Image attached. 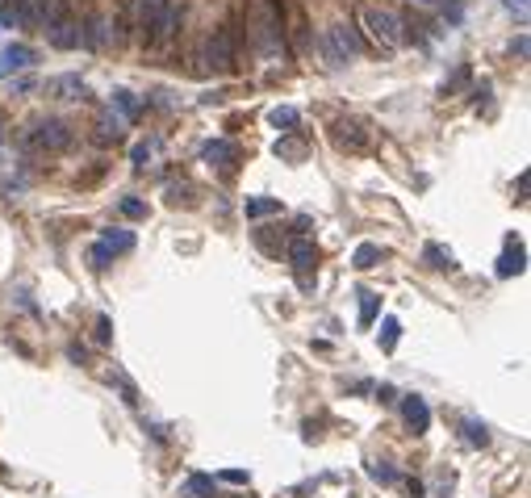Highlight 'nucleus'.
Returning <instances> with one entry per match:
<instances>
[{"instance_id":"1","label":"nucleus","mask_w":531,"mask_h":498,"mask_svg":"<svg viewBox=\"0 0 531 498\" xmlns=\"http://www.w3.org/2000/svg\"><path fill=\"white\" fill-rule=\"evenodd\" d=\"M318 50H322V63H326L331 72H343L348 59L360 55V34H355V26H348V21L326 26L322 38H318Z\"/></svg>"},{"instance_id":"2","label":"nucleus","mask_w":531,"mask_h":498,"mask_svg":"<svg viewBox=\"0 0 531 498\" xmlns=\"http://www.w3.org/2000/svg\"><path fill=\"white\" fill-rule=\"evenodd\" d=\"M360 21H364V30H368V38L381 46V50H398L406 43V26H401L398 13H389V9H381V4H368L364 13H360Z\"/></svg>"},{"instance_id":"3","label":"nucleus","mask_w":531,"mask_h":498,"mask_svg":"<svg viewBox=\"0 0 531 498\" xmlns=\"http://www.w3.org/2000/svg\"><path fill=\"white\" fill-rule=\"evenodd\" d=\"M25 147H34V151H67L72 142H76V130L63 122V118H42V122H34L25 135H21Z\"/></svg>"},{"instance_id":"4","label":"nucleus","mask_w":531,"mask_h":498,"mask_svg":"<svg viewBox=\"0 0 531 498\" xmlns=\"http://www.w3.org/2000/svg\"><path fill=\"white\" fill-rule=\"evenodd\" d=\"M234 50H239V34H234V26L214 30L210 43H205V67H214V72H230V67H234Z\"/></svg>"},{"instance_id":"5","label":"nucleus","mask_w":531,"mask_h":498,"mask_svg":"<svg viewBox=\"0 0 531 498\" xmlns=\"http://www.w3.org/2000/svg\"><path fill=\"white\" fill-rule=\"evenodd\" d=\"M331 138H335L339 151H352V155H360V151L372 147V130H368L360 118H339V122L331 126Z\"/></svg>"},{"instance_id":"6","label":"nucleus","mask_w":531,"mask_h":498,"mask_svg":"<svg viewBox=\"0 0 531 498\" xmlns=\"http://www.w3.org/2000/svg\"><path fill=\"white\" fill-rule=\"evenodd\" d=\"M180 21H184V9L176 0H164V9L142 26V34H147V43H168V38H176Z\"/></svg>"},{"instance_id":"7","label":"nucleus","mask_w":531,"mask_h":498,"mask_svg":"<svg viewBox=\"0 0 531 498\" xmlns=\"http://www.w3.org/2000/svg\"><path fill=\"white\" fill-rule=\"evenodd\" d=\"M285 256H289V268L297 272V285L302 289H314V281H310V272H314V264H318V247H314L310 239H289V247H285Z\"/></svg>"},{"instance_id":"8","label":"nucleus","mask_w":531,"mask_h":498,"mask_svg":"<svg viewBox=\"0 0 531 498\" xmlns=\"http://www.w3.org/2000/svg\"><path fill=\"white\" fill-rule=\"evenodd\" d=\"M401 423H406L414 436H427V427H431V407H427L423 394H406V398H401Z\"/></svg>"},{"instance_id":"9","label":"nucleus","mask_w":531,"mask_h":498,"mask_svg":"<svg viewBox=\"0 0 531 498\" xmlns=\"http://www.w3.org/2000/svg\"><path fill=\"white\" fill-rule=\"evenodd\" d=\"M38 63V50L25 43H8L0 50V76H13V72H25V67H34Z\"/></svg>"},{"instance_id":"10","label":"nucleus","mask_w":531,"mask_h":498,"mask_svg":"<svg viewBox=\"0 0 531 498\" xmlns=\"http://www.w3.org/2000/svg\"><path fill=\"white\" fill-rule=\"evenodd\" d=\"M256 43H260V50H264V55H280V46H285V30H280V17H276V9H268L264 17H260Z\"/></svg>"},{"instance_id":"11","label":"nucleus","mask_w":531,"mask_h":498,"mask_svg":"<svg viewBox=\"0 0 531 498\" xmlns=\"http://www.w3.org/2000/svg\"><path fill=\"white\" fill-rule=\"evenodd\" d=\"M109 38H113V21L105 13H92L88 21H84V30H80V43L88 46V50H105Z\"/></svg>"},{"instance_id":"12","label":"nucleus","mask_w":531,"mask_h":498,"mask_svg":"<svg viewBox=\"0 0 531 498\" xmlns=\"http://www.w3.org/2000/svg\"><path fill=\"white\" fill-rule=\"evenodd\" d=\"M201 159L214 164V168H234V164H239V147H234L230 138H210V142L201 147Z\"/></svg>"},{"instance_id":"13","label":"nucleus","mask_w":531,"mask_h":498,"mask_svg":"<svg viewBox=\"0 0 531 498\" xmlns=\"http://www.w3.org/2000/svg\"><path fill=\"white\" fill-rule=\"evenodd\" d=\"M527 268V251H523V243H515V239H510V243H506V251H502V256H498V281H510V276H519V272Z\"/></svg>"},{"instance_id":"14","label":"nucleus","mask_w":531,"mask_h":498,"mask_svg":"<svg viewBox=\"0 0 531 498\" xmlns=\"http://www.w3.org/2000/svg\"><path fill=\"white\" fill-rule=\"evenodd\" d=\"M46 38H50L55 50H76V46H80V26H76L72 17H59V21L46 30Z\"/></svg>"},{"instance_id":"15","label":"nucleus","mask_w":531,"mask_h":498,"mask_svg":"<svg viewBox=\"0 0 531 498\" xmlns=\"http://www.w3.org/2000/svg\"><path fill=\"white\" fill-rule=\"evenodd\" d=\"M46 92L59 96V101H88V84H84L80 76H59V80L46 84Z\"/></svg>"},{"instance_id":"16","label":"nucleus","mask_w":531,"mask_h":498,"mask_svg":"<svg viewBox=\"0 0 531 498\" xmlns=\"http://www.w3.org/2000/svg\"><path fill=\"white\" fill-rule=\"evenodd\" d=\"M306 147H310V138L302 135V130H289L285 138H276V159H289V164H297L302 155H306Z\"/></svg>"},{"instance_id":"17","label":"nucleus","mask_w":531,"mask_h":498,"mask_svg":"<svg viewBox=\"0 0 531 498\" xmlns=\"http://www.w3.org/2000/svg\"><path fill=\"white\" fill-rule=\"evenodd\" d=\"M214 473H188L184 486H180V498H214Z\"/></svg>"},{"instance_id":"18","label":"nucleus","mask_w":531,"mask_h":498,"mask_svg":"<svg viewBox=\"0 0 531 498\" xmlns=\"http://www.w3.org/2000/svg\"><path fill=\"white\" fill-rule=\"evenodd\" d=\"M243 214H247V222H260L268 214H280V197H247Z\"/></svg>"},{"instance_id":"19","label":"nucleus","mask_w":531,"mask_h":498,"mask_svg":"<svg viewBox=\"0 0 531 498\" xmlns=\"http://www.w3.org/2000/svg\"><path fill=\"white\" fill-rule=\"evenodd\" d=\"M423 264H427V268H447V272H456V256H452V251H443L440 243H427V247H423Z\"/></svg>"},{"instance_id":"20","label":"nucleus","mask_w":531,"mask_h":498,"mask_svg":"<svg viewBox=\"0 0 531 498\" xmlns=\"http://www.w3.org/2000/svg\"><path fill=\"white\" fill-rule=\"evenodd\" d=\"M355 298H360V327H372V322H377V315H381V293H372V289H360Z\"/></svg>"},{"instance_id":"21","label":"nucleus","mask_w":531,"mask_h":498,"mask_svg":"<svg viewBox=\"0 0 531 498\" xmlns=\"http://www.w3.org/2000/svg\"><path fill=\"white\" fill-rule=\"evenodd\" d=\"M460 436H464L469 448H486L489 444V427L481 423V419H464V423H460Z\"/></svg>"},{"instance_id":"22","label":"nucleus","mask_w":531,"mask_h":498,"mask_svg":"<svg viewBox=\"0 0 531 498\" xmlns=\"http://www.w3.org/2000/svg\"><path fill=\"white\" fill-rule=\"evenodd\" d=\"M268 122H272L276 130H285V135H289V130H297V126H302V113H297L293 105H276V109L268 113Z\"/></svg>"},{"instance_id":"23","label":"nucleus","mask_w":531,"mask_h":498,"mask_svg":"<svg viewBox=\"0 0 531 498\" xmlns=\"http://www.w3.org/2000/svg\"><path fill=\"white\" fill-rule=\"evenodd\" d=\"M381 260H385V251H381L377 243H360V247H355V256H352V264H355V268H360V272L377 268Z\"/></svg>"},{"instance_id":"24","label":"nucleus","mask_w":531,"mask_h":498,"mask_svg":"<svg viewBox=\"0 0 531 498\" xmlns=\"http://www.w3.org/2000/svg\"><path fill=\"white\" fill-rule=\"evenodd\" d=\"M101 243H105L113 256H126V251H134V234H130V230H105V234H101Z\"/></svg>"},{"instance_id":"25","label":"nucleus","mask_w":531,"mask_h":498,"mask_svg":"<svg viewBox=\"0 0 531 498\" xmlns=\"http://www.w3.org/2000/svg\"><path fill=\"white\" fill-rule=\"evenodd\" d=\"M122 126H126L122 118L101 113V118H96V138H101V142H118V138H122Z\"/></svg>"},{"instance_id":"26","label":"nucleus","mask_w":531,"mask_h":498,"mask_svg":"<svg viewBox=\"0 0 531 498\" xmlns=\"http://www.w3.org/2000/svg\"><path fill=\"white\" fill-rule=\"evenodd\" d=\"M368 477H372V482H381V486H394V482H401V473L389 465V460H368Z\"/></svg>"},{"instance_id":"27","label":"nucleus","mask_w":531,"mask_h":498,"mask_svg":"<svg viewBox=\"0 0 531 498\" xmlns=\"http://www.w3.org/2000/svg\"><path fill=\"white\" fill-rule=\"evenodd\" d=\"M113 105L122 109V122H134V118L142 113V105H138V96H134V92H126V89H118V92H113Z\"/></svg>"},{"instance_id":"28","label":"nucleus","mask_w":531,"mask_h":498,"mask_svg":"<svg viewBox=\"0 0 531 498\" xmlns=\"http://www.w3.org/2000/svg\"><path fill=\"white\" fill-rule=\"evenodd\" d=\"M113 260H118V256H113V251H109V247H105L101 239H96V243L88 247V264H92V272H105L109 264H113Z\"/></svg>"},{"instance_id":"29","label":"nucleus","mask_w":531,"mask_h":498,"mask_svg":"<svg viewBox=\"0 0 531 498\" xmlns=\"http://www.w3.org/2000/svg\"><path fill=\"white\" fill-rule=\"evenodd\" d=\"M398 335H401V322L394 315L389 318H381V348H385V352H394V348H398Z\"/></svg>"},{"instance_id":"30","label":"nucleus","mask_w":531,"mask_h":498,"mask_svg":"<svg viewBox=\"0 0 531 498\" xmlns=\"http://www.w3.org/2000/svg\"><path fill=\"white\" fill-rule=\"evenodd\" d=\"M193 193H197V188H193L188 181L168 184V201H172V205H193Z\"/></svg>"},{"instance_id":"31","label":"nucleus","mask_w":531,"mask_h":498,"mask_svg":"<svg viewBox=\"0 0 531 498\" xmlns=\"http://www.w3.org/2000/svg\"><path fill=\"white\" fill-rule=\"evenodd\" d=\"M118 210H122L126 218H147V201H142V197H122Z\"/></svg>"},{"instance_id":"32","label":"nucleus","mask_w":531,"mask_h":498,"mask_svg":"<svg viewBox=\"0 0 531 498\" xmlns=\"http://www.w3.org/2000/svg\"><path fill=\"white\" fill-rule=\"evenodd\" d=\"M0 26H21V0H4L0 4Z\"/></svg>"},{"instance_id":"33","label":"nucleus","mask_w":531,"mask_h":498,"mask_svg":"<svg viewBox=\"0 0 531 498\" xmlns=\"http://www.w3.org/2000/svg\"><path fill=\"white\" fill-rule=\"evenodd\" d=\"M256 243H260V251H268V256H276L285 239H276V234H268V227H260V230H256Z\"/></svg>"},{"instance_id":"34","label":"nucleus","mask_w":531,"mask_h":498,"mask_svg":"<svg viewBox=\"0 0 531 498\" xmlns=\"http://www.w3.org/2000/svg\"><path fill=\"white\" fill-rule=\"evenodd\" d=\"M151 151H155V138H147V142H134V151H130L134 168H147V159H151Z\"/></svg>"},{"instance_id":"35","label":"nucleus","mask_w":531,"mask_h":498,"mask_svg":"<svg viewBox=\"0 0 531 498\" xmlns=\"http://www.w3.org/2000/svg\"><path fill=\"white\" fill-rule=\"evenodd\" d=\"M92 339H96L101 348H105V344L113 339V322H109V315H101V318H96V331H92Z\"/></svg>"},{"instance_id":"36","label":"nucleus","mask_w":531,"mask_h":498,"mask_svg":"<svg viewBox=\"0 0 531 498\" xmlns=\"http://www.w3.org/2000/svg\"><path fill=\"white\" fill-rule=\"evenodd\" d=\"M214 482H230V486H247V482H251V473H247V469H222V473L214 477Z\"/></svg>"},{"instance_id":"37","label":"nucleus","mask_w":531,"mask_h":498,"mask_svg":"<svg viewBox=\"0 0 531 498\" xmlns=\"http://www.w3.org/2000/svg\"><path fill=\"white\" fill-rule=\"evenodd\" d=\"M377 398H381V402H398V390H394V385H381Z\"/></svg>"},{"instance_id":"38","label":"nucleus","mask_w":531,"mask_h":498,"mask_svg":"<svg viewBox=\"0 0 531 498\" xmlns=\"http://www.w3.org/2000/svg\"><path fill=\"white\" fill-rule=\"evenodd\" d=\"M13 92H34V80H30V76H25V80H17V84H13Z\"/></svg>"},{"instance_id":"39","label":"nucleus","mask_w":531,"mask_h":498,"mask_svg":"<svg viewBox=\"0 0 531 498\" xmlns=\"http://www.w3.org/2000/svg\"><path fill=\"white\" fill-rule=\"evenodd\" d=\"M414 4H423V9H435V4H443V0H414Z\"/></svg>"},{"instance_id":"40","label":"nucleus","mask_w":531,"mask_h":498,"mask_svg":"<svg viewBox=\"0 0 531 498\" xmlns=\"http://www.w3.org/2000/svg\"><path fill=\"white\" fill-rule=\"evenodd\" d=\"M0 130H4V126H0Z\"/></svg>"}]
</instances>
